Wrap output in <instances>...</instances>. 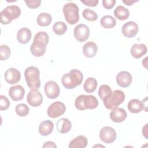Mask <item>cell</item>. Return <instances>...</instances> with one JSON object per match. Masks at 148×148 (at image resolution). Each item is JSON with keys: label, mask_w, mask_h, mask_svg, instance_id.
Listing matches in <instances>:
<instances>
[{"label": "cell", "mask_w": 148, "mask_h": 148, "mask_svg": "<svg viewBox=\"0 0 148 148\" xmlns=\"http://www.w3.org/2000/svg\"><path fill=\"white\" fill-rule=\"evenodd\" d=\"M45 92L46 95L50 99L57 98L60 92V89L58 84L53 80L46 82L45 85Z\"/></svg>", "instance_id": "obj_10"}, {"label": "cell", "mask_w": 148, "mask_h": 148, "mask_svg": "<svg viewBox=\"0 0 148 148\" xmlns=\"http://www.w3.org/2000/svg\"><path fill=\"white\" fill-rule=\"evenodd\" d=\"M121 31L124 36L128 38H133L138 32V25L134 21H128L123 25Z\"/></svg>", "instance_id": "obj_11"}, {"label": "cell", "mask_w": 148, "mask_h": 148, "mask_svg": "<svg viewBox=\"0 0 148 148\" xmlns=\"http://www.w3.org/2000/svg\"><path fill=\"white\" fill-rule=\"evenodd\" d=\"M127 108L129 111L132 113H139L144 109L143 102L138 99L130 100L128 103Z\"/></svg>", "instance_id": "obj_24"}, {"label": "cell", "mask_w": 148, "mask_h": 148, "mask_svg": "<svg viewBox=\"0 0 148 148\" xmlns=\"http://www.w3.org/2000/svg\"><path fill=\"white\" fill-rule=\"evenodd\" d=\"M147 124H145V125L142 128V134H143V135H144V136L147 139Z\"/></svg>", "instance_id": "obj_41"}, {"label": "cell", "mask_w": 148, "mask_h": 148, "mask_svg": "<svg viewBox=\"0 0 148 148\" xmlns=\"http://www.w3.org/2000/svg\"><path fill=\"white\" fill-rule=\"evenodd\" d=\"M138 1H134V0H123V2L128 5V6H131L134 3L137 2Z\"/></svg>", "instance_id": "obj_40"}, {"label": "cell", "mask_w": 148, "mask_h": 148, "mask_svg": "<svg viewBox=\"0 0 148 148\" xmlns=\"http://www.w3.org/2000/svg\"><path fill=\"white\" fill-rule=\"evenodd\" d=\"M42 147L43 148H45V147H53V148H56V147H57V146H56V145L53 142L48 141V142H45Z\"/></svg>", "instance_id": "obj_39"}, {"label": "cell", "mask_w": 148, "mask_h": 148, "mask_svg": "<svg viewBox=\"0 0 148 148\" xmlns=\"http://www.w3.org/2000/svg\"><path fill=\"white\" fill-rule=\"evenodd\" d=\"M82 50L83 54L86 57L92 58L96 55L98 51V47L94 42L90 41L86 42L83 45Z\"/></svg>", "instance_id": "obj_18"}, {"label": "cell", "mask_w": 148, "mask_h": 148, "mask_svg": "<svg viewBox=\"0 0 148 148\" xmlns=\"http://www.w3.org/2000/svg\"><path fill=\"white\" fill-rule=\"evenodd\" d=\"M83 79L82 72L76 69H73L62 76L61 82L66 89H73L80 85Z\"/></svg>", "instance_id": "obj_1"}, {"label": "cell", "mask_w": 148, "mask_h": 148, "mask_svg": "<svg viewBox=\"0 0 148 148\" xmlns=\"http://www.w3.org/2000/svg\"><path fill=\"white\" fill-rule=\"evenodd\" d=\"M4 76L6 82L11 84L18 83L21 79L20 71L14 68H10L7 69L5 72Z\"/></svg>", "instance_id": "obj_14"}, {"label": "cell", "mask_w": 148, "mask_h": 148, "mask_svg": "<svg viewBox=\"0 0 148 148\" xmlns=\"http://www.w3.org/2000/svg\"><path fill=\"white\" fill-rule=\"evenodd\" d=\"M97 85V81L95 78L88 77L84 83L83 88L86 92L91 93L96 90Z\"/></svg>", "instance_id": "obj_28"}, {"label": "cell", "mask_w": 148, "mask_h": 148, "mask_svg": "<svg viewBox=\"0 0 148 148\" xmlns=\"http://www.w3.org/2000/svg\"><path fill=\"white\" fill-rule=\"evenodd\" d=\"M15 111L18 116L20 117H25L29 113V109L26 104L19 103L16 106Z\"/></svg>", "instance_id": "obj_30"}, {"label": "cell", "mask_w": 148, "mask_h": 148, "mask_svg": "<svg viewBox=\"0 0 148 148\" xmlns=\"http://www.w3.org/2000/svg\"><path fill=\"white\" fill-rule=\"evenodd\" d=\"M101 25L106 29L112 28L116 24V21L115 18L110 15H106L103 16L100 20Z\"/></svg>", "instance_id": "obj_27"}, {"label": "cell", "mask_w": 148, "mask_h": 148, "mask_svg": "<svg viewBox=\"0 0 148 148\" xmlns=\"http://www.w3.org/2000/svg\"><path fill=\"white\" fill-rule=\"evenodd\" d=\"M116 1L115 0H103L102 5L106 9H110L113 8L116 4Z\"/></svg>", "instance_id": "obj_37"}, {"label": "cell", "mask_w": 148, "mask_h": 148, "mask_svg": "<svg viewBox=\"0 0 148 148\" xmlns=\"http://www.w3.org/2000/svg\"><path fill=\"white\" fill-rule=\"evenodd\" d=\"M99 137L103 142L111 143L113 142L116 138V132L114 129L111 127H103L100 130Z\"/></svg>", "instance_id": "obj_9"}, {"label": "cell", "mask_w": 148, "mask_h": 148, "mask_svg": "<svg viewBox=\"0 0 148 148\" xmlns=\"http://www.w3.org/2000/svg\"><path fill=\"white\" fill-rule=\"evenodd\" d=\"M21 14L20 8L16 5H10L3 9L1 13V23L6 25L17 18Z\"/></svg>", "instance_id": "obj_6"}, {"label": "cell", "mask_w": 148, "mask_h": 148, "mask_svg": "<svg viewBox=\"0 0 148 148\" xmlns=\"http://www.w3.org/2000/svg\"><path fill=\"white\" fill-rule=\"evenodd\" d=\"M27 100L29 105L33 107H38L42 104L43 97L38 90H31L27 95Z\"/></svg>", "instance_id": "obj_12"}, {"label": "cell", "mask_w": 148, "mask_h": 148, "mask_svg": "<svg viewBox=\"0 0 148 148\" xmlns=\"http://www.w3.org/2000/svg\"><path fill=\"white\" fill-rule=\"evenodd\" d=\"M112 92L110 87L107 84L101 85L98 90V95L102 100H103Z\"/></svg>", "instance_id": "obj_31"}, {"label": "cell", "mask_w": 148, "mask_h": 148, "mask_svg": "<svg viewBox=\"0 0 148 148\" xmlns=\"http://www.w3.org/2000/svg\"><path fill=\"white\" fill-rule=\"evenodd\" d=\"M131 54L135 58H139L147 53V47L143 43H136L131 48Z\"/></svg>", "instance_id": "obj_19"}, {"label": "cell", "mask_w": 148, "mask_h": 148, "mask_svg": "<svg viewBox=\"0 0 148 148\" xmlns=\"http://www.w3.org/2000/svg\"><path fill=\"white\" fill-rule=\"evenodd\" d=\"M73 34L75 39L80 42L86 41L90 35V28L84 24H80L75 27Z\"/></svg>", "instance_id": "obj_8"}, {"label": "cell", "mask_w": 148, "mask_h": 148, "mask_svg": "<svg viewBox=\"0 0 148 148\" xmlns=\"http://www.w3.org/2000/svg\"><path fill=\"white\" fill-rule=\"evenodd\" d=\"M9 95L12 100L18 101L23 99L25 95V90L20 85L12 86L9 90Z\"/></svg>", "instance_id": "obj_16"}, {"label": "cell", "mask_w": 148, "mask_h": 148, "mask_svg": "<svg viewBox=\"0 0 148 148\" xmlns=\"http://www.w3.org/2000/svg\"><path fill=\"white\" fill-rule=\"evenodd\" d=\"M27 6L31 9L38 8L40 6L41 1L40 0H32V1H25Z\"/></svg>", "instance_id": "obj_36"}, {"label": "cell", "mask_w": 148, "mask_h": 148, "mask_svg": "<svg viewBox=\"0 0 148 148\" xmlns=\"http://www.w3.org/2000/svg\"><path fill=\"white\" fill-rule=\"evenodd\" d=\"M114 15L118 20H125L128 18L130 12L127 8L124 7L123 6L119 5L114 9Z\"/></svg>", "instance_id": "obj_25"}, {"label": "cell", "mask_w": 148, "mask_h": 148, "mask_svg": "<svg viewBox=\"0 0 148 148\" xmlns=\"http://www.w3.org/2000/svg\"><path fill=\"white\" fill-rule=\"evenodd\" d=\"M132 80V76L127 71H121L116 76L117 83L122 87H128L131 84Z\"/></svg>", "instance_id": "obj_15"}, {"label": "cell", "mask_w": 148, "mask_h": 148, "mask_svg": "<svg viewBox=\"0 0 148 148\" xmlns=\"http://www.w3.org/2000/svg\"><path fill=\"white\" fill-rule=\"evenodd\" d=\"M24 77L27 84L31 90H38L40 86V72L38 68L31 66L24 71Z\"/></svg>", "instance_id": "obj_2"}, {"label": "cell", "mask_w": 148, "mask_h": 148, "mask_svg": "<svg viewBox=\"0 0 148 148\" xmlns=\"http://www.w3.org/2000/svg\"><path fill=\"white\" fill-rule=\"evenodd\" d=\"M83 17L90 21H96L98 18L97 14L94 11L90 9H86L83 10L82 13Z\"/></svg>", "instance_id": "obj_32"}, {"label": "cell", "mask_w": 148, "mask_h": 148, "mask_svg": "<svg viewBox=\"0 0 148 148\" xmlns=\"http://www.w3.org/2000/svg\"><path fill=\"white\" fill-rule=\"evenodd\" d=\"M54 129V124L50 120H45L42 121L39 126V132L42 136H47L50 135Z\"/></svg>", "instance_id": "obj_22"}, {"label": "cell", "mask_w": 148, "mask_h": 148, "mask_svg": "<svg viewBox=\"0 0 148 148\" xmlns=\"http://www.w3.org/2000/svg\"><path fill=\"white\" fill-rule=\"evenodd\" d=\"M62 11L64 17L68 23L74 25L79 20V10L77 5L73 2H68L63 6Z\"/></svg>", "instance_id": "obj_5"}, {"label": "cell", "mask_w": 148, "mask_h": 148, "mask_svg": "<svg viewBox=\"0 0 148 148\" xmlns=\"http://www.w3.org/2000/svg\"><path fill=\"white\" fill-rule=\"evenodd\" d=\"M75 106L79 110L94 109L98 106V101L94 95L82 94L76 98Z\"/></svg>", "instance_id": "obj_3"}, {"label": "cell", "mask_w": 148, "mask_h": 148, "mask_svg": "<svg viewBox=\"0 0 148 148\" xmlns=\"http://www.w3.org/2000/svg\"><path fill=\"white\" fill-rule=\"evenodd\" d=\"M34 39H37L45 42L46 45L48 44L49 37L48 34L45 31H40L35 34Z\"/></svg>", "instance_id": "obj_34"}, {"label": "cell", "mask_w": 148, "mask_h": 148, "mask_svg": "<svg viewBox=\"0 0 148 148\" xmlns=\"http://www.w3.org/2000/svg\"><path fill=\"white\" fill-rule=\"evenodd\" d=\"M88 143L87 139L83 135H79L72 139L69 145V148H85Z\"/></svg>", "instance_id": "obj_23"}, {"label": "cell", "mask_w": 148, "mask_h": 148, "mask_svg": "<svg viewBox=\"0 0 148 148\" xmlns=\"http://www.w3.org/2000/svg\"><path fill=\"white\" fill-rule=\"evenodd\" d=\"M10 49L7 45H1L0 46V58L3 61L7 60L10 56Z\"/></svg>", "instance_id": "obj_33"}, {"label": "cell", "mask_w": 148, "mask_h": 148, "mask_svg": "<svg viewBox=\"0 0 148 148\" xmlns=\"http://www.w3.org/2000/svg\"><path fill=\"white\" fill-rule=\"evenodd\" d=\"M66 30L67 25L62 21H57L54 23L53 26V32L58 35H61L64 34Z\"/></svg>", "instance_id": "obj_29"}, {"label": "cell", "mask_w": 148, "mask_h": 148, "mask_svg": "<svg viewBox=\"0 0 148 148\" xmlns=\"http://www.w3.org/2000/svg\"><path fill=\"white\" fill-rule=\"evenodd\" d=\"M81 2L84 3L85 5L90 6V7H94L97 5V4L99 2L98 0H81Z\"/></svg>", "instance_id": "obj_38"}, {"label": "cell", "mask_w": 148, "mask_h": 148, "mask_svg": "<svg viewBox=\"0 0 148 148\" xmlns=\"http://www.w3.org/2000/svg\"><path fill=\"white\" fill-rule=\"evenodd\" d=\"M10 106V101L8 98L3 95L0 96V110H5Z\"/></svg>", "instance_id": "obj_35"}, {"label": "cell", "mask_w": 148, "mask_h": 148, "mask_svg": "<svg viewBox=\"0 0 148 148\" xmlns=\"http://www.w3.org/2000/svg\"><path fill=\"white\" fill-rule=\"evenodd\" d=\"M127 116L126 111L123 108H115L110 113V119L115 123H121L125 120Z\"/></svg>", "instance_id": "obj_17"}, {"label": "cell", "mask_w": 148, "mask_h": 148, "mask_svg": "<svg viewBox=\"0 0 148 148\" xmlns=\"http://www.w3.org/2000/svg\"><path fill=\"white\" fill-rule=\"evenodd\" d=\"M52 21V17L50 14L48 13H41L39 14L36 18L38 24L42 27H46L50 25Z\"/></svg>", "instance_id": "obj_26"}, {"label": "cell", "mask_w": 148, "mask_h": 148, "mask_svg": "<svg viewBox=\"0 0 148 148\" xmlns=\"http://www.w3.org/2000/svg\"><path fill=\"white\" fill-rule=\"evenodd\" d=\"M46 45H47L45 42L41 40L34 39L33 43L30 47V50L32 54L37 57L43 56L46 51Z\"/></svg>", "instance_id": "obj_13"}, {"label": "cell", "mask_w": 148, "mask_h": 148, "mask_svg": "<svg viewBox=\"0 0 148 148\" xmlns=\"http://www.w3.org/2000/svg\"><path fill=\"white\" fill-rule=\"evenodd\" d=\"M31 38V31L28 28H22L17 34V39L21 44H26Z\"/></svg>", "instance_id": "obj_20"}, {"label": "cell", "mask_w": 148, "mask_h": 148, "mask_svg": "<svg viewBox=\"0 0 148 148\" xmlns=\"http://www.w3.org/2000/svg\"><path fill=\"white\" fill-rule=\"evenodd\" d=\"M66 111V106L64 103L56 101L52 103L47 108V114L50 117L57 118L62 115Z\"/></svg>", "instance_id": "obj_7"}, {"label": "cell", "mask_w": 148, "mask_h": 148, "mask_svg": "<svg viewBox=\"0 0 148 148\" xmlns=\"http://www.w3.org/2000/svg\"><path fill=\"white\" fill-rule=\"evenodd\" d=\"M125 96L124 92L120 90H116L112 91L103 100V104L108 109H113L121 104Z\"/></svg>", "instance_id": "obj_4"}, {"label": "cell", "mask_w": 148, "mask_h": 148, "mask_svg": "<svg viewBox=\"0 0 148 148\" xmlns=\"http://www.w3.org/2000/svg\"><path fill=\"white\" fill-rule=\"evenodd\" d=\"M56 127L59 132L61 134H65L71 130L72 124L68 119L61 118L57 121Z\"/></svg>", "instance_id": "obj_21"}]
</instances>
